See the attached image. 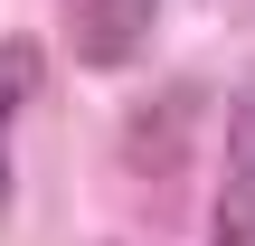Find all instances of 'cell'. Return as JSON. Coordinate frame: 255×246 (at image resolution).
<instances>
[{"mask_svg":"<svg viewBox=\"0 0 255 246\" xmlns=\"http://www.w3.org/2000/svg\"><path fill=\"white\" fill-rule=\"evenodd\" d=\"M218 246H255V95L227 123V180H218Z\"/></svg>","mask_w":255,"mask_h":246,"instance_id":"obj_1","label":"cell"},{"mask_svg":"<svg viewBox=\"0 0 255 246\" xmlns=\"http://www.w3.org/2000/svg\"><path fill=\"white\" fill-rule=\"evenodd\" d=\"M28 76H38V47L9 38V47H0V218H9V114L28 104Z\"/></svg>","mask_w":255,"mask_h":246,"instance_id":"obj_2","label":"cell"},{"mask_svg":"<svg viewBox=\"0 0 255 246\" xmlns=\"http://www.w3.org/2000/svg\"><path fill=\"white\" fill-rule=\"evenodd\" d=\"M114 19H123V38H132V28L151 19V0H114Z\"/></svg>","mask_w":255,"mask_h":246,"instance_id":"obj_3","label":"cell"}]
</instances>
